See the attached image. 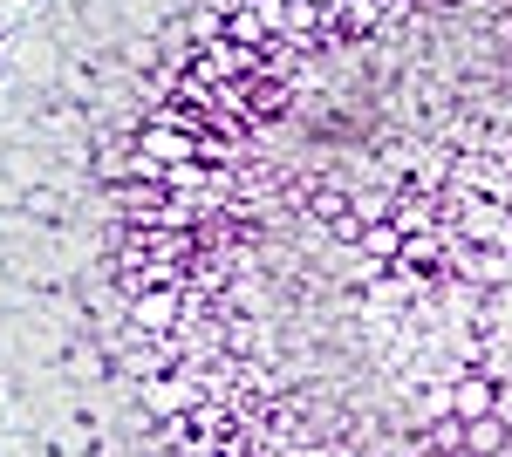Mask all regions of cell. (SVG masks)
Segmentation results:
<instances>
[{
  "instance_id": "6da1fadb",
  "label": "cell",
  "mask_w": 512,
  "mask_h": 457,
  "mask_svg": "<svg viewBox=\"0 0 512 457\" xmlns=\"http://www.w3.org/2000/svg\"><path fill=\"white\" fill-rule=\"evenodd\" d=\"M14 110H21V82H14V69L0 62V137L14 130Z\"/></svg>"
},
{
  "instance_id": "3957f363",
  "label": "cell",
  "mask_w": 512,
  "mask_h": 457,
  "mask_svg": "<svg viewBox=\"0 0 512 457\" xmlns=\"http://www.w3.org/2000/svg\"><path fill=\"white\" fill-rule=\"evenodd\" d=\"M7 444H14V423H7V403H0V457H7Z\"/></svg>"
},
{
  "instance_id": "7a4b0ae2",
  "label": "cell",
  "mask_w": 512,
  "mask_h": 457,
  "mask_svg": "<svg viewBox=\"0 0 512 457\" xmlns=\"http://www.w3.org/2000/svg\"><path fill=\"white\" fill-rule=\"evenodd\" d=\"M14 28H21V21H14V14H7V7H0V48H7V41H14Z\"/></svg>"
}]
</instances>
